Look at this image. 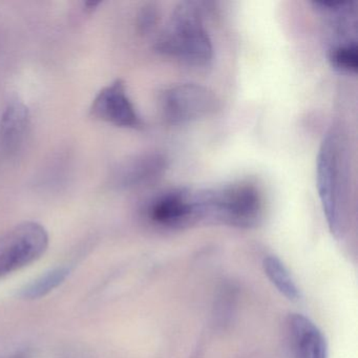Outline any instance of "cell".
Masks as SVG:
<instances>
[{
  "label": "cell",
  "instance_id": "1",
  "mask_svg": "<svg viewBox=\"0 0 358 358\" xmlns=\"http://www.w3.org/2000/svg\"><path fill=\"white\" fill-rule=\"evenodd\" d=\"M316 184L331 234H343L348 211V163L345 142L332 129L320 145L316 160Z\"/></svg>",
  "mask_w": 358,
  "mask_h": 358
},
{
  "label": "cell",
  "instance_id": "2",
  "mask_svg": "<svg viewBox=\"0 0 358 358\" xmlns=\"http://www.w3.org/2000/svg\"><path fill=\"white\" fill-rule=\"evenodd\" d=\"M157 51L187 66L205 68L213 62V48L200 13L192 3H180L159 37Z\"/></svg>",
  "mask_w": 358,
  "mask_h": 358
},
{
  "label": "cell",
  "instance_id": "3",
  "mask_svg": "<svg viewBox=\"0 0 358 358\" xmlns=\"http://www.w3.org/2000/svg\"><path fill=\"white\" fill-rule=\"evenodd\" d=\"M202 221L238 228L255 227L263 211L262 196L249 182L200 190Z\"/></svg>",
  "mask_w": 358,
  "mask_h": 358
},
{
  "label": "cell",
  "instance_id": "4",
  "mask_svg": "<svg viewBox=\"0 0 358 358\" xmlns=\"http://www.w3.org/2000/svg\"><path fill=\"white\" fill-rule=\"evenodd\" d=\"M49 234L41 224L26 222L0 236V278L13 273L43 257Z\"/></svg>",
  "mask_w": 358,
  "mask_h": 358
},
{
  "label": "cell",
  "instance_id": "5",
  "mask_svg": "<svg viewBox=\"0 0 358 358\" xmlns=\"http://www.w3.org/2000/svg\"><path fill=\"white\" fill-rule=\"evenodd\" d=\"M220 108L221 103L215 92L196 83L175 85L161 98L163 118L171 124H186L207 118Z\"/></svg>",
  "mask_w": 358,
  "mask_h": 358
},
{
  "label": "cell",
  "instance_id": "6",
  "mask_svg": "<svg viewBox=\"0 0 358 358\" xmlns=\"http://www.w3.org/2000/svg\"><path fill=\"white\" fill-rule=\"evenodd\" d=\"M148 215L157 225L171 229L202 223L199 190L175 188L158 194L148 205Z\"/></svg>",
  "mask_w": 358,
  "mask_h": 358
},
{
  "label": "cell",
  "instance_id": "7",
  "mask_svg": "<svg viewBox=\"0 0 358 358\" xmlns=\"http://www.w3.org/2000/svg\"><path fill=\"white\" fill-rule=\"evenodd\" d=\"M91 116L97 120L125 129H139L142 121L129 99L127 85L114 81L98 93L92 103Z\"/></svg>",
  "mask_w": 358,
  "mask_h": 358
},
{
  "label": "cell",
  "instance_id": "8",
  "mask_svg": "<svg viewBox=\"0 0 358 358\" xmlns=\"http://www.w3.org/2000/svg\"><path fill=\"white\" fill-rule=\"evenodd\" d=\"M287 333L294 358H328L326 338L307 316L290 314L287 318Z\"/></svg>",
  "mask_w": 358,
  "mask_h": 358
},
{
  "label": "cell",
  "instance_id": "9",
  "mask_svg": "<svg viewBox=\"0 0 358 358\" xmlns=\"http://www.w3.org/2000/svg\"><path fill=\"white\" fill-rule=\"evenodd\" d=\"M166 158L163 155H142L121 165L116 175L121 187H138L156 181L166 169Z\"/></svg>",
  "mask_w": 358,
  "mask_h": 358
},
{
  "label": "cell",
  "instance_id": "10",
  "mask_svg": "<svg viewBox=\"0 0 358 358\" xmlns=\"http://www.w3.org/2000/svg\"><path fill=\"white\" fill-rule=\"evenodd\" d=\"M29 110L20 102H13L6 108L0 119V144L6 150H14L24 139L29 125Z\"/></svg>",
  "mask_w": 358,
  "mask_h": 358
},
{
  "label": "cell",
  "instance_id": "11",
  "mask_svg": "<svg viewBox=\"0 0 358 358\" xmlns=\"http://www.w3.org/2000/svg\"><path fill=\"white\" fill-rule=\"evenodd\" d=\"M263 268L266 275L280 294L284 295L289 301H297L299 299V288L290 272L280 259L273 255L265 257Z\"/></svg>",
  "mask_w": 358,
  "mask_h": 358
},
{
  "label": "cell",
  "instance_id": "12",
  "mask_svg": "<svg viewBox=\"0 0 358 358\" xmlns=\"http://www.w3.org/2000/svg\"><path fill=\"white\" fill-rule=\"evenodd\" d=\"M70 274V269L66 267H58L50 270L41 278L31 282L20 291V295L24 299H38L45 296L57 288L66 280Z\"/></svg>",
  "mask_w": 358,
  "mask_h": 358
},
{
  "label": "cell",
  "instance_id": "13",
  "mask_svg": "<svg viewBox=\"0 0 358 358\" xmlns=\"http://www.w3.org/2000/svg\"><path fill=\"white\" fill-rule=\"evenodd\" d=\"M331 66L343 73L355 74L358 70V49L355 41H343L329 52Z\"/></svg>",
  "mask_w": 358,
  "mask_h": 358
},
{
  "label": "cell",
  "instance_id": "14",
  "mask_svg": "<svg viewBox=\"0 0 358 358\" xmlns=\"http://www.w3.org/2000/svg\"><path fill=\"white\" fill-rule=\"evenodd\" d=\"M157 18H158V14H157L156 10H155V8L148 6V7H146L145 9L141 12V14H140V28L145 31V32H148L150 29L154 28L157 22Z\"/></svg>",
  "mask_w": 358,
  "mask_h": 358
}]
</instances>
